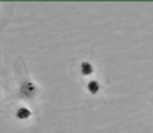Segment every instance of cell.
<instances>
[{
	"label": "cell",
	"instance_id": "obj_1",
	"mask_svg": "<svg viewBox=\"0 0 153 133\" xmlns=\"http://www.w3.org/2000/svg\"><path fill=\"white\" fill-rule=\"evenodd\" d=\"M13 80L16 81L15 90H13V99H19V102H30L36 104L40 98V86L33 80L30 74L27 64L24 62L22 58H18L13 62Z\"/></svg>",
	"mask_w": 153,
	"mask_h": 133
},
{
	"label": "cell",
	"instance_id": "obj_2",
	"mask_svg": "<svg viewBox=\"0 0 153 133\" xmlns=\"http://www.w3.org/2000/svg\"><path fill=\"white\" fill-rule=\"evenodd\" d=\"M82 89H84V101L88 107H94L97 101H103L106 95V84L100 77L88 78L82 81Z\"/></svg>",
	"mask_w": 153,
	"mask_h": 133
},
{
	"label": "cell",
	"instance_id": "obj_3",
	"mask_svg": "<svg viewBox=\"0 0 153 133\" xmlns=\"http://www.w3.org/2000/svg\"><path fill=\"white\" fill-rule=\"evenodd\" d=\"M72 74L76 76L81 81H85L88 78H94L97 76V64L91 56H84L78 59V62L72 64Z\"/></svg>",
	"mask_w": 153,
	"mask_h": 133
},
{
	"label": "cell",
	"instance_id": "obj_4",
	"mask_svg": "<svg viewBox=\"0 0 153 133\" xmlns=\"http://www.w3.org/2000/svg\"><path fill=\"white\" fill-rule=\"evenodd\" d=\"M34 114H36L34 108H31L30 104H27V102H16L12 107V118L19 124L30 123Z\"/></svg>",
	"mask_w": 153,
	"mask_h": 133
},
{
	"label": "cell",
	"instance_id": "obj_5",
	"mask_svg": "<svg viewBox=\"0 0 153 133\" xmlns=\"http://www.w3.org/2000/svg\"><path fill=\"white\" fill-rule=\"evenodd\" d=\"M150 107H152V113H153V98H152V104H150Z\"/></svg>",
	"mask_w": 153,
	"mask_h": 133
}]
</instances>
